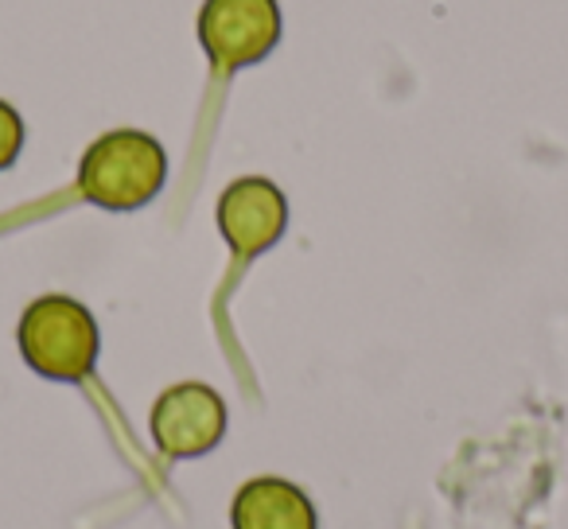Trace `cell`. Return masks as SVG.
I'll use <instances>...</instances> for the list:
<instances>
[{"instance_id":"1","label":"cell","mask_w":568,"mask_h":529,"mask_svg":"<svg viewBox=\"0 0 568 529\" xmlns=\"http://www.w3.org/2000/svg\"><path fill=\"white\" fill-rule=\"evenodd\" d=\"M199 48L206 55V90L199 105L195 141L187 149V187L199 183V172L211 152L214 129H219L222 105H226L230 82L250 67L265 63L284 35L281 0H203L195 20Z\"/></svg>"},{"instance_id":"2","label":"cell","mask_w":568,"mask_h":529,"mask_svg":"<svg viewBox=\"0 0 568 529\" xmlns=\"http://www.w3.org/2000/svg\"><path fill=\"white\" fill-rule=\"evenodd\" d=\"M168 183V149L144 129H110L87 144L74 183L43 203L28 206V218L67 211V206H98L110 214H133L149 206Z\"/></svg>"},{"instance_id":"3","label":"cell","mask_w":568,"mask_h":529,"mask_svg":"<svg viewBox=\"0 0 568 529\" xmlns=\"http://www.w3.org/2000/svg\"><path fill=\"white\" fill-rule=\"evenodd\" d=\"M214 222H219V234L230 250V265H226V273H222L219 288H214L211 316H214L219 343L234 355V370H237V378H242L245 394H250V370H245V358L237 355L234 332H230V324H226V308L237 288H242L253 261L265 257L284 237V230H288V199H284V191L276 187L273 180H265V175H237L219 195Z\"/></svg>"},{"instance_id":"4","label":"cell","mask_w":568,"mask_h":529,"mask_svg":"<svg viewBox=\"0 0 568 529\" xmlns=\"http://www.w3.org/2000/svg\"><path fill=\"white\" fill-rule=\"evenodd\" d=\"M17 347L24 366L40 378L94 389L102 327L94 312L74 296L48 293L28 304L17 324Z\"/></svg>"},{"instance_id":"5","label":"cell","mask_w":568,"mask_h":529,"mask_svg":"<svg viewBox=\"0 0 568 529\" xmlns=\"http://www.w3.org/2000/svg\"><path fill=\"white\" fill-rule=\"evenodd\" d=\"M230 413L219 389L206 382H175L156 397L149 417V433L156 451L168 464H183V459H199L214 451L226 436Z\"/></svg>"},{"instance_id":"6","label":"cell","mask_w":568,"mask_h":529,"mask_svg":"<svg viewBox=\"0 0 568 529\" xmlns=\"http://www.w3.org/2000/svg\"><path fill=\"white\" fill-rule=\"evenodd\" d=\"M234 529H320L316 502L281 475H257L237 487L230 502Z\"/></svg>"},{"instance_id":"7","label":"cell","mask_w":568,"mask_h":529,"mask_svg":"<svg viewBox=\"0 0 568 529\" xmlns=\"http://www.w3.org/2000/svg\"><path fill=\"white\" fill-rule=\"evenodd\" d=\"M24 118L17 113V105L0 98V172H9L24 152Z\"/></svg>"}]
</instances>
